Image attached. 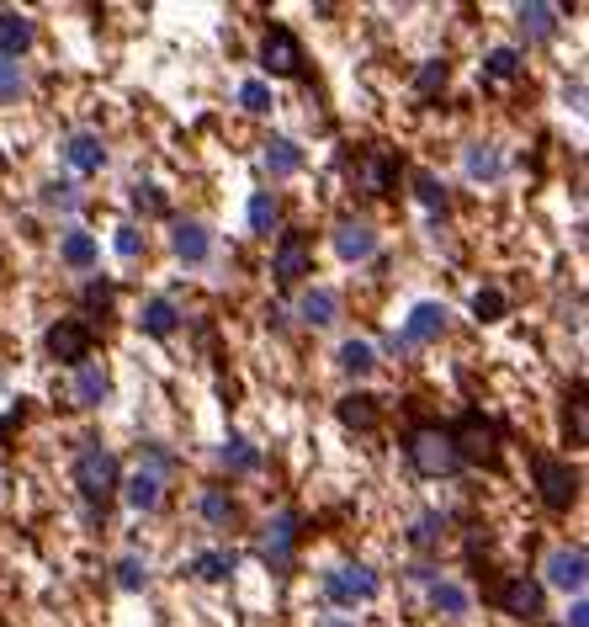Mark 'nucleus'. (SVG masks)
I'll use <instances>...</instances> for the list:
<instances>
[{
	"label": "nucleus",
	"instance_id": "f257e3e1",
	"mask_svg": "<svg viewBox=\"0 0 589 627\" xmlns=\"http://www.w3.org/2000/svg\"><path fill=\"white\" fill-rule=\"evenodd\" d=\"M118 484H122L118 457L101 447L96 436H80V447H75V489H80V500H86L90 521L107 516V500L118 495Z\"/></svg>",
	"mask_w": 589,
	"mask_h": 627
},
{
	"label": "nucleus",
	"instance_id": "f03ea898",
	"mask_svg": "<svg viewBox=\"0 0 589 627\" xmlns=\"http://www.w3.org/2000/svg\"><path fill=\"white\" fill-rule=\"evenodd\" d=\"M446 436H451V452H457V463H483V468H494L500 463V425L483 415V410H462V415L446 425Z\"/></svg>",
	"mask_w": 589,
	"mask_h": 627
},
{
	"label": "nucleus",
	"instance_id": "7ed1b4c3",
	"mask_svg": "<svg viewBox=\"0 0 589 627\" xmlns=\"http://www.w3.org/2000/svg\"><path fill=\"white\" fill-rule=\"evenodd\" d=\"M531 474H536V495H542V506L547 510H568L579 506V468L574 463H563V457H553V452H531Z\"/></svg>",
	"mask_w": 589,
	"mask_h": 627
},
{
	"label": "nucleus",
	"instance_id": "20e7f679",
	"mask_svg": "<svg viewBox=\"0 0 589 627\" xmlns=\"http://www.w3.org/2000/svg\"><path fill=\"white\" fill-rule=\"evenodd\" d=\"M404 452H410V468L414 474H425V478H451L457 468H462L457 452H451V436H446L441 425H414Z\"/></svg>",
	"mask_w": 589,
	"mask_h": 627
},
{
	"label": "nucleus",
	"instance_id": "39448f33",
	"mask_svg": "<svg viewBox=\"0 0 589 627\" xmlns=\"http://www.w3.org/2000/svg\"><path fill=\"white\" fill-rule=\"evenodd\" d=\"M319 591H325V601L335 606V612H351L356 601L378 596V591H383V580H378V569H367V564H335V569H325Z\"/></svg>",
	"mask_w": 589,
	"mask_h": 627
},
{
	"label": "nucleus",
	"instance_id": "423d86ee",
	"mask_svg": "<svg viewBox=\"0 0 589 627\" xmlns=\"http://www.w3.org/2000/svg\"><path fill=\"white\" fill-rule=\"evenodd\" d=\"M261 69L271 80H303V75H308V60H303V43H297L293 28H265Z\"/></svg>",
	"mask_w": 589,
	"mask_h": 627
},
{
	"label": "nucleus",
	"instance_id": "0eeeda50",
	"mask_svg": "<svg viewBox=\"0 0 589 627\" xmlns=\"http://www.w3.org/2000/svg\"><path fill=\"white\" fill-rule=\"evenodd\" d=\"M297 538H303V516L297 510H276L271 521H265V538H261V559L271 569H287L297 553Z\"/></svg>",
	"mask_w": 589,
	"mask_h": 627
},
{
	"label": "nucleus",
	"instance_id": "6e6552de",
	"mask_svg": "<svg viewBox=\"0 0 589 627\" xmlns=\"http://www.w3.org/2000/svg\"><path fill=\"white\" fill-rule=\"evenodd\" d=\"M90 340H96V329L86 320H54L48 335H43V346H48V357L64 361V367H80L90 357Z\"/></svg>",
	"mask_w": 589,
	"mask_h": 627
},
{
	"label": "nucleus",
	"instance_id": "1a4fd4ad",
	"mask_svg": "<svg viewBox=\"0 0 589 627\" xmlns=\"http://www.w3.org/2000/svg\"><path fill=\"white\" fill-rule=\"evenodd\" d=\"M351 176L361 192H372V197H383V192H393L399 186V176H404V165H399V154L393 150H361L351 165Z\"/></svg>",
	"mask_w": 589,
	"mask_h": 627
},
{
	"label": "nucleus",
	"instance_id": "9d476101",
	"mask_svg": "<svg viewBox=\"0 0 589 627\" xmlns=\"http://www.w3.org/2000/svg\"><path fill=\"white\" fill-rule=\"evenodd\" d=\"M542 601H547V591H542V580H531V574H510V580H500V591H494V606L510 612V617H521V623H536V617H542Z\"/></svg>",
	"mask_w": 589,
	"mask_h": 627
},
{
	"label": "nucleus",
	"instance_id": "9b49d317",
	"mask_svg": "<svg viewBox=\"0 0 589 627\" xmlns=\"http://www.w3.org/2000/svg\"><path fill=\"white\" fill-rule=\"evenodd\" d=\"M446 335V303H414L410 320H404V329L393 335V346H436Z\"/></svg>",
	"mask_w": 589,
	"mask_h": 627
},
{
	"label": "nucleus",
	"instance_id": "f8f14e48",
	"mask_svg": "<svg viewBox=\"0 0 589 627\" xmlns=\"http://www.w3.org/2000/svg\"><path fill=\"white\" fill-rule=\"evenodd\" d=\"M547 585L563 591V596H579V591H585V548H579V542L547 553Z\"/></svg>",
	"mask_w": 589,
	"mask_h": 627
},
{
	"label": "nucleus",
	"instance_id": "ddd939ff",
	"mask_svg": "<svg viewBox=\"0 0 589 627\" xmlns=\"http://www.w3.org/2000/svg\"><path fill=\"white\" fill-rule=\"evenodd\" d=\"M314 271V250H308V239L303 235H282V245H276V261H271V277L282 282V288H293V282H303Z\"/></svg>",
	"mask_w": 589,
	"mask_h": 627
},
{
	"label": "nucleus",
	"instance_id": "4468645a",
	"mask_svg": "<svg viewBox=\"0 0 589 627\" xmlns=\"http://www.w3.org/2000/svg\"><path fill=\"white\" fill-rule=\"evenodd\" d=\"M335 256H340V261H372V256H378V229H372L367 218L335 224Z\"/></svg>",
	"mask_w": 589,
	"mask_h": 627
},
{
	"label": "nucleus",
	"instance_id": "2eb2a0df",
	"mask_svg": "<svg viewBox=\"0 0 589 627\" xmlns=\"http://www.w3.org/2000/svg\"><path fill=\"white\" fill-rule=\"evenodd\" d=\"M335 320H340V293H329V288H303V299H297V325L329 329Z\"/></svg>",
	"mask_w": 589,
	"mask_h": 627
},
{
	"label": "nucleus",
	"instance_id": "dca6fc26",
	"mask_svg": "<svg viewBox=\"0 0 589 627\" xmlns=\"http://www.w3.org/2000/svg\"><path fill=\"white\" fill-rule=\"evenodd\" d=\"M64 165L80 171V176H96V171L107 165V144H101V133H75V139H64Z\"/></svg>",
	"mask_w": 589,
	"mask_h": 627
},
{
	"label": "nucleus",
	"instance_id": "f3484780",
	"mask_svg": "<svg viewBox=\"0 0 589 627\" xmlns=\"http://www.w3.org/2000/svg\"><path fill=\"white\" fill-rule=\"evenodd\" d=\"M107 399H112V372H107L101 361H80V367H75V404L96 410V404H107Z\"/></svg>",
	"mask_w": 589,
	"mask_h": 627
},
{
	"label": "nucleus",
	"instance_id": "a211bd4d",
	"mask_svg": "<svg viewBox=\"0 0 589 627\" xmlns=\"http://www.w3.org/2000/svg\"><path fill=\"white\" fill-rule=\"evenodd\" d=\"M515 22H521V32H526L531 43H547V37H558V28H563V6L536 0V6H521V11H515Z\"/></svg>",
	"mask_w": 589,
	"mask_h": 627
},
{
	"label": "nucleus",
	"instance_id": "6ab92c4d",
	"mask_svg": "<svg viewBox=\"0 0 589 627\" xmlns=\"http://www.w3.org/2000/svg\"><path fill=\"white\" fill-rule=\"evenodd\" d=\"M122 500H128V510H160V500H165V478L154 474V468H139L133 478H122Z\"/></svg>",
	"mask_w": 589,
	"mask_h": 627
},
{
	"label": "nucleus",
	"instance_id": "aec40b11",
	"mask_svg": "<svg viewBox=\"0 0 589 627\" xmlns=\"http://www.w3.org/2000/svg\"><path fill=\"white\" fill-rule=\"evenodd\" d=\"M32 37H37L32 17H22V11H0V60L22 64V54L32 48Z\"/></svg>",
	"mask_w": 589,
	"mask_h": 627
},
{
	"label": "nucleus",
	"instance_id": "412c9836",
	"mask_svg": "<svg viewBox=\"0 0 589 627\" xmlns=\"http://www.w3.org/2000/svg\"><path fill=\"white\" fill-rule=\"evenodd\" d=\"M261 165L271 171V181H287V176L303 171V150H297L287 133H271V139H265V150H261Z\"/></svg>",
	"mask_w": 589,
	"mask_h": 627
},
{
	"label": "nucleus",
	"instance_id": "4be33fe9",
	"mask_svg": "<svg viewBox=\"0 0 589 627\" xmlns=\"http://www.w3.org/2000/svg\"><path fill=\"white\" fill-rule=\"evenodd\" d=\"M171 245H176L181 261H207L212 256V235H207V224H197V218H176V229H171Z\"/></svg>",
	"mask_w": 589,
	"mask_h": 627
},
{
	"label": "nucleus",
	"instance_id": "5701e85b",
	"mask_svg": "<svg viewBox=\"0 0 589 627\" xmlns=\"http://www.w3.org/2000/svg\"><path fill=\"white\" fill-rule=\"evenodd\" d=\"M462 171H468V181H483V186H489V181H500L504 176L500 144H483V139L468 144V150H462Z\"/></svg>",
	"mask_w": 589,
	"mask_h": 627
},
{
	"label": "nucleus",
	"instance_id": "b1692460",
	"mask_svg": "<svg viewBox=\"0 0 589 627\" xmlns=\"http://www.w3.org/2000/svg\"><path fill=\"white\" fill-rule=\"evenodd\" d=\"M340 425L346 431H378V420H383V404H378V393H351V399H340Z\"/></svg>",
	"mask_w": 589,
	"mask_h": 627
},
{
	"label": "nucleus",
	"instance_id": "393cba45",
	"mask_svg": "<svg viewBox=\"0 0 589 627\" xmlns=\"http://www.w3.org/2000/svg\"><path fill=\"white\" fill-rule=\"evenodd\" d=\"M181 325V309L171 299H149L144 309H139V329H144L149 340H171Z\"/></svg>",
	"mask_w": 589,
	"mask_h": 627
},
{
	"label": "nucleus",
	"instance_id": "a878e982",
	"mask_svg": "<svg viewBox=\"0 0 589 627\" xmlns=\"http://www.w3.org/2000/svg\"><path fill=\"white\" fill-rule=\"evenodd\" d=\"M563 436H568V447H585V442H589L585 383H574V389H568V404H563Z\"/></svg>",
	"mask_w": 589,
	"mask_h": 627
},
{
	"label": "nucleus",
	"instance_id": "bb28decb",
	"mask_svg": "<svg viewBox=\"0 0 589 627\" xmlns=\"http://www.w3.org/2000/svg\"><path fill=\"white\" fill-rule=\"evenodd\" d=\"M197 510H203V521H207V527H229L239 506H234V495H229L223 484H207V489H203V500H197Z\"/></svg>",
	"mask_w": 589,
	"mask_h": 627
},
{
	"label": "nucleus",
	"instance_id": "cd10ccee",
	"mask_svg": "<svg viewBox=\"0 0 589 627\" xmlns=\"http://www.w3.org/2000/svg\"><path fill=\"white\" fill-rule=\"evenodd\" d=\"M218 463H223L229 474H255V468H261V452L250 447V442H244L239 431H229V442L218 447Z\"/></svg>",
	"mask_w": 589,
	"mask_h": 627
},
{
	"label": "nucleus",
	"instance_id": "c85d7f7f",
	"mask_svg": "<svg viewBox=\"0 0 589 627\" xmlns=\"http://www.w3.org/2000/svg\"><path fill=\"white\" fill-rule=\"evenodd\" d=\"M234 569H239V559L229 553V548H212V553H197V559H192V574L207 580V585H223Z\"/></svg>",
	"mask_w": 589,
	"mask_h": 627
},
{
	"label": "nucleus",
	"instance_id": "c756f323",
	"mask_svg": "<svg viewBox=\"0 0 589 627\" xmlns=\"http://www.w3.org/2000/svg\"><path fill=\"white\" fill-rule=\"evenodd\" d=\"M472 596L457 585V580H436L430 585V612H441V617H468Z\"/></svg>",
	"mask_w": 589,
	"mask_h": 627
},
{
	"label": "nucleus",
	"instance_id": "7c9ffc66",
	"mask_svg": "<svg viewBox=\"0 0 589 627\" xmlns=\"http://www.w3.org/2000/svg\"><path fill=\"white\" fill-rule=\"evenodd\" d=\"M59 256H64V267L90 271V267H96V256H101V250H96V239H90L86 229H69V235L59 239Z\"/></svg>",
	"mask_w": 589,
	"mask_h": 627
},
{
	"label": "nucleus",
	"instance_id": "2f4dec72",
	"mask_svg": "<svg viewBox=\"0 0 589 627\" xmlns=\"http://www.w3.org/2000/svg\"><path fill=\"white\" fill-rule=\"evenodd\" d=\"M446 538V516L441 510H425V516H414L410 527V548H419V553H430V548H441Z\"/></svg>",
	"mask_w": 589,
	"mask_h": 627
},
{
	"label": "nucleus",
	"instance_id": "473e14b6",
	"mask_svg": "<svg viewBox=\"0 0 589 627\" xmlns=\"http://www.w3.org/2000/svg\"><path fill=\"white\" fill-rule=\"evenodd\" d=\"M414 197H419V208H430V213L451 208V192H446V181L430 176V171H414Z\"/></svg>",
	"mask_w": 589,
	"mask_h": 627
},
{
	"label": "nucleus",
	"instance_id": "72a5a7b5",
	"mask_svg": "<svg viewBox=\"0 0 589 627\" xmlns=\"http://www.w3.org/2000/svg\"><path fill=\"white\" fill-rule=\"evenodd\" d=\"M378 367V352H372V340H346L340 346V372H351V378H367Z\"/></svg>",
	"mask_w": 589,
	"mask_h": 627
},
{
	"label": "nucleus",
	"instance_id": "f704fd0d",
	"mask_svg": "<svg viewBox=\"0 0 589 627\" xmlns=\"http://www.w3.org/2000/svg\"><path fill=\"white\" fill-rule=\"evenodd\" d=\"M128 203H133L139 213H149V218H165V213H171V203H165V192H160L154 181H133Z\"/></svg>",
	"mask_w": 589,
	"mask_h": 627
},
{
	"label": "nucleus",
	"instance_id": "c9c22d12",
	"mask_svg": "<svg viewBox=\"0 0 589 627\" xmlns=\"http://www.w3.org/2000/svg\"><path fill=\"white\" fill-rule=\"evenodd\" d=\"M510 314V299H504L500 288H478V299H472V320L478 325H494V320H504Z\"/></svg>",
	"mask_w": 589,
	"mask_h": 627
},
{
	"label": "nucleus",
	"instance_id": "e433bc0d",
	"mask_svg": "<svg viewBox=\"0 0 589 627\" xmlns=\"http://www.w3.org/2000/svg\"><path fill=\"white\" fill-rule=\"evenodd\" d=\"M526 69V60L515 54V48H494L489 60H483V80H515Z\"/></svg>",
	"mask_w": 589,
	"mask_h": 627
},
{
	"label": "nucleus",
	"instance_id": "4c0bfd02",
	"mask_svg": "<svg viewBox=\"0 0 589 627\" xmlns=\"http://www.w3.org/2000/svg\"><path fill=\"white\" fill-rule=\"evenodd\" d=\"M276 218H282L276 197H271V192H255V197H250V229H255V235H271Z\"/></svg>",
	"mask_w": 589,
	"mask_h": 627
},
{
	"label": "nucleus",
	"instance_id": "58836bf2",
	"mask_svg": "<svg viewBox=\"0 0 589 627\" xmlns=\"http://www.w3.org/2000/svg\"><path fill=\"white\" fill-rule=\"evenodd\" d=\"M446 75H451V64L446 60H425L419 64V75H414V90H419V96H436V90L446 86Z\"/></svg>",
	"mask_w": 589,
	"mask_h": 627
},
{
	"label": "nucleus",
	"instance_id": "ea45409f",
	"mask_svg": "<svg viewBox=\"0 0 589 627\" xmlns=\"http://www.w3.org/2000/svg\"><path fill=\"white\" fill-rule=\"evenodd\" d=\"M112 580H118L122 591H144V585H149V564L139 559V553H128V559H118V574H112Z\"/></svg>",
	"mask_w": 589,
	"mask_h": 627
},
{
	"label": "nucleus",
	"instance_id": "a19ab883",
	"mask_svg": "<svg viewBox=\"0 0 589 627\" xmlns=\"http://www.w3.org/2000/svg\"><path fill=\"white\" fill-rule=\"evenodd\" d=\"M28 90V69L17 60H0V101H17Z\"/></svg>",
	"mask_w": 589,
	"mask_h": 627
},
{
	"label": "nucleus",
	"instance_id": "79ce46f5",
	"mask_svg": "<svg viewBox=\"0 0 589 627\" xmlns=\"http://www.w3.org/2000/svg\"><path fill=\"white\" fill-rule=\"evenodd\" d=\"M43 203H48V208L75 213V208H80V203H86V197H80V192H75L69 181H48V186H43Z\"/></svg>",
	"mask_w": 589,
	"mask_h": 627
},
{
	"label": "nucleus",
	"instance_id": "37998d69",
	"mask_svg": "<svg viewBox=\"0 0 589 627\" xmlns=\"http://www.w3.org/2000/svg\"><path fill=\"white\" fill-rule=\"evenodd\" d=\"M112 245H118L122 261H139V256H144V229H139V224H122L118 235H112Z\"/></svg>",
	"mask_w": 589,
	"mask_h": 627
},
{
	"label": "nucleus",
	"instance_id": "c03bdc74",
	"mask_svg": "<svg viewBox=\"0 0 589 627\" xmlns=\"http://www.w3.org/2000/svg\"><path fill=\"white\" fill-rule=\"evenodd\" d=\"M239 107L244 112H271V86L265 80H244L239 86Z\"/></svg>",
	"mask_w": 589,
	"mask_h": 627
},
{
	"label": "nucleus",
	"instance_id": "a18cd8bd",
	"mask_svg": "<svg viewBox=\"0 0 589 627\" xmlns=\"http://www.w3.org/2000/svg\"><path fill=\"white\" fill-rule=\"evenodd\" d=\"M112 299H118V293H112V282H101V277H96V282H86V293H80V303H86L90 314H107V309H112Z\"/></svg>",
	"mask_w": 589,
	"mask_h": 627
},
{
	"label": "nucleus",
	"instance_id": "49530a36",
	"mask_svg": "<svg viewBox=\"0 0 589 627\" xmlns=\"http://www.w3.org/2000/svg\"><path fill=\"white\" fill-rule=\"evenodd\" d=\"M568 627H589V606H585V601H574V612H568Z\"/></svg>",
	"mask_w": 589,
	"mask_h": 627
},
{
	"label": "nucleus",
	"instance_id": "de8ad7c7",
	"mask_svg": "<svg viewBox=\"0 0 589 627\" xmlns=\"http://www.w3.org/2000/svg\"><path fill=\"white\" fill-rule=\"evenodd\" d=\"M319 627H356V623H346V617H335V612H329V617H319Z\"/></svg>",
	"mask_w": 589,
	"mask_h": 627
}]
</instances>
